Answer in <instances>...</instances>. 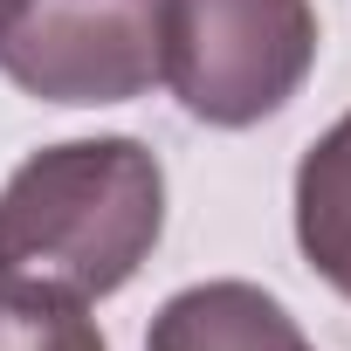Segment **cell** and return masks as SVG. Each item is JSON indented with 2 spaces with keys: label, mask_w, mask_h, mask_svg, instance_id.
<instances>
[{
  "label": "cell",
  "mask_w": 351,
  "mask_h": 351,
  "mask_svg": "<svg viewBox=\"0 0 351 351\" xmlns=\"http://www.w3.org/2000/svg\"><path fill=\"white\" fill-rule=\"evenodd\" d=\"M0 76L42 104H124L165 76V0H0Z\"/></svg>",
  "instance_id": "3"
},
{
  "label": "cell",
  "mask_w": 351,
  "mask_h": 351,
  "mask_svg": "<svg viewBox=\"0 0 351 351\" xmlns=\"http://www.w3.org/2000/svg\"><path fill=\"white\" fill-rule=\"evenodd\" d=\"M296 241L310 269L337 296H351V110L296 165Z\"/></svg>",
  "instance_id": "5"
},
{
  "label": "cell",
  "mask_w": 351,
  "mask_h": 351,
  "mask_svg": "<svg viewBox=\"0 0 351 351\" xmlns=\"http://www.w3.org/2000/svg\"><path fill=\"white\" fill-rule=\"evenodd\" d=\"M310 62V0H165V83L200 124H262L303 90Z\"/></svg>",
  "instance_id": "2"
},
{
  "label": "cell",
  "mask_w": 351,
  "mask_h": 351,
  "mask_svg": "<svg viewBox=\"0 0 351 351\" xmlns=\"http://www.w3.org/2000/svg\"><path fill=\"white\" fill-rule=\"evenodd\" d=\"M165 228V172L138 138H69L0 186V282L56 296L124 289Z\"/></svg>",
  "instance_id": "1"
},
{
  "label": "cell",
  "mask_w": 351,
  "mask_h": 351,
  "mask_svg": "<svg viewBox=\"0 0 351 351\" xmlns=\"http://www.w3.org/2000/svg\"><path fill=\"white\" fill-rule=\"evenodd\" d=\"M145 351H310V337L255 282H193L152 317Z\"/></svg>",
  "instance_id": "4"
}]
</instances>
